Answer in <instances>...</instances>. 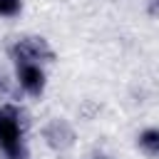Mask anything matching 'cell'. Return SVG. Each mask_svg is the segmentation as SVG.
Segmentation results:
<instances>
[{
	"instance_id": "1",
	"label": "cell",
	"mask_w": 159,
	"mask_h": 159,
	"mask_svg": "<svg viewBox=\"0 0 159 159\" xmlns=\"http://www.w3.org/2000/svg\"><path fill=\"white\" fill-rule=\"evenodd\" d=\"M20 112L12 104L0 107V149L2 159H27V149L20 139Z\"/></svg>"
},
{
	"instance_id": "2",
	"label": "cell",
	"mask_w": 159,
	"mask_h": 159,
	"mask_svg": "<svg viewBox=\"0 0 159 159\" xmlns=\"http://www.w3.org/2000/svg\"><path fill=\"white\" fill-rule=\"evenodd\" d=\"M12 52H15L17 62H35V60H52L55 57L52 47L42 37H22V40H17Z\"/></svg>"
},
{
	"instance_id": "3",
	"label": "cell",
	"mask_w": 159,
	"mask_h": 159,
	"mask_svg": "<svg viewBox=\"0 0 159 159\" xmlns=\"http://www.w3.org/2000/svg\"><path fill=\"white\" fill-rule=\"evenodd\" d=\"M17 82L27 94L37 97L45 89V72L35 62H17Z\"/></svg>"
},
{
	"instance_id": "4",
	"label": "cell",
	"mask_w": 159,
	"mask_h": 159,
	"mask_svg": "<svg viewBox=\"0 0 159 159\" xmlns=\"http://www.w3.org/2000/svg\"><path fill=\"white\" fill-rule=\"evenodd\" d=\"M139 147L147 157H159V129H144L139 134Z\"/></svg>"
},
{
	"instance_id": "5",
	"label": "cell",
	"mask_w": 159,
	"mask_h": 159,
	"mask_svg": "<svg viewBox=\"0 0 159 159\" xmlns=\"http://www.w3.org/2000/svg\"><path fill=\"white\" fill-rule=\"evenodd\" d=\"M20 12V0H0V15L12 17Z\"/></svg>"
},
{
	"instance_id": "6",
	"label": "cell",
	"mask_w": 159,
	"mask_h": 159,
	"mask_svg": "<svg viewBox=\"0 0 159 159\" xmlns=\"http://www.w3.org/2000/svg\"><path fill=\"white\" fill-rule=\"evenodd\" d=\"M152 12H159V0H154V2H152Z\"/></svg>"
}]
</instances>
